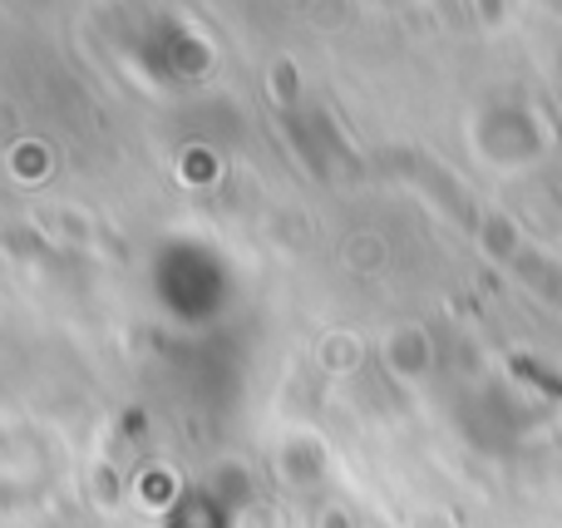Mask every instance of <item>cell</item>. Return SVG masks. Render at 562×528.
<instances>
[{"label":"cell","mask_w":562,"mask_h":528,"mask_svg":"<svg viewBox=\"0 0 562 528\" xmlns=\"http://www.w3.org/2000/svg\"><path fill=\"white\" fill-rule=\"evenodd\" d=\"M484 5V15H498V0H479Z\"/></svg>","instance_id":"obj_1"}]
</instances>
